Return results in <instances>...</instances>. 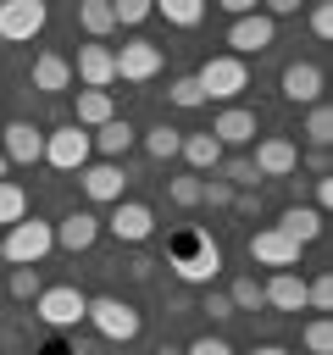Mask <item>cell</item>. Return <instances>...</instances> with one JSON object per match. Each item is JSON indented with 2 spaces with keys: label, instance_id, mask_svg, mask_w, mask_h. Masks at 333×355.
Here are the masks:
<instances>
[{
  "label": "cell",
  "instance_id": "7a4b0ae2",
  "mask_svg": "<svg viewBox=\"0 0 333 355\" xmlns=\"http://www.w3.org/2000/svg\"><path fill=\"white\" fill-rule=\"evenodd\" d=\"M50 250H56V227H50V222H39V216L11 222V227H6V239H0V255H6L11 266H39Z\"/></svg>",
  "mask_w": 333,
  "mask_h": 355
},
{
  "label": "cell",
  "instance_id": "f1b7e54d",
  "mask_svg": "<svg viewBox=\"0 0 333 355\" xmlns=\"http://www.w3.org/2000/svg\"><path fill=\"white\" fill-rule=\"evenodd\" d=\"M222 294H228L233 316H239V311H261V305H266V300H261V277H250V272H244V277H233Z\"/></svg>",
  "mask_w": 333,
  "mask_h": 355
},
{
  "label": "cell",
  "instance_id": "ffe728a7",
  "mask_svg": "<svg viewBox=\"0 0 333 355\" xmlns=\"http://www.w3.org/2000/svg\"><path fill=\"white\" fill-rule=\"evenodd\" d=\"M33 89L67 94V89H72V61H67L61 50H39V55H33Z\"/></svg>",
  "mask_w": 333,
  "mask_h": 355
},
{
  "label": "cell",
  "instance_id": "7402d4cb",
  "mask_svg": "<svg viewBox=\"0 0 333 355\" xmlns=\"http://www.w3.org/2000/svg\"><path fill=\"white\" fill-rule=\"evenodd\" d=\"M272 227H283V233H289V239H294V244L305 250V244H316V239H322V211H316V205H300V200H294V205H289V211H283V216H278Z\"/></svg>",
  "mask_w": 333,
  "mask_h": 355
},
{
  "label": "cell",
  "instance_id": "d4e9b609",
  "mask_svg": "<svg viewBox=\"0 0 333 355\" xmlns=\"http://www.w3.org/2000/svg\"><path fill=\"white\" fill-rule=\"evenodd\" d=\"M78 22H83V33H89L94 44H105V33L117 28V17H111V0H83V6H78Z\"/></svg>",
  "mask_w": 333,
  "mask_h": 355
},
{
  "label": "cell",
  "instance_id": "2e32d148",
  "mask_svg": "<svg viewBox=\"0 0 333 355\" xmlns=\"http://www.w3.org/2000/svg\"><path fill=\"white\" fill-rule=\"evenodd\" d=\"M278 89H283V100H294V105H316V100H322V67H316V61H289L283 78H278Z\"/></svg>",
  "mask_w": 333,
  "mask_h": 355
},
{
  "label": "cell",
  "instance_id": "d590c367",
  "mask_svg": "<svg viewBox=\"0 0 333 355\" xmlns=\"http://www.w3.org/2000/svg\"><path fill=\"white\" fill-rule=\"evenodd\" d=\"M39 288H44L39 283V266H11V294L17 300H39Z\"/></svg>",
  "mask_w": 333,
  "mask_h": 355
},
{
  "label": "cell",
  "instance_id": "836d02e7",
  "mask_svg": "<svg viewBox=\"0 0 333 355\" xmlns=\"http://www.w3.org/2000/svg\"><path fill=\"white\" fill-rule=\"evenodd\" d=\"M166 94H172V105H183V111H200V105H205V94H200V83H194V72H189V78H172V89H166Z\"/></svg>",
  "mask_w": 333,
  "mask_h": 355
},
{
  "label": "cell",
  "instance_id": "1f68e13d",
  "mask_svg": "<svg viewBox=\"0 0 333 355\" xmlns=\"http://www.w3.org/2000/svg\"><path fill=\"white\" fill-rule=\"evenodd\" d=\"M111 17H117V28H139L155 17V0H111Z\"/></svg>",
  "mask_w": 333,
  "mask_h": 355
},
{
  "label": "cell",
  "instance_id": "7bdbcfd3",
  "mask_svg": "<svg viewBox=\"0 0 333 355\" xmlns=\"http://www.w3.org/2000/svg\"><path fill=\"white\" fill-rule=\"evenodd\" d=\"M233 205H239L244 216H255V211H261V194H255V189H244V194H233Z\"/></svg>",
  "mask_w": 333,
  "mask_h": 355
},
{
  "label": "cell",
  "instance_id": "f546056e",
  "mask_svg": "<svg viewBox=\"0 0 333 355\" xmlns=\"http://www.w3.org/2000/svg\"><path fill=\"white\" fill-rule=\"evenodd\" d=\"M22 216H28V189L11 183V178H0V227H11Z\"/></svg>",
  "mask_w": 333,
  "mask_h": 355
},
{
  "label": "cell",
  "instance_id": "7c38bea8",
  "mask_svg": "<svg viewBox=\"0 0 333 355\" xmlns=\"http://www.w3.org/2000/svg\"><path fill=\"white\" fill-rule=\"evenodd\" d=\"M0 155H6V166L17 161V166H33V161H44V133L33 128V122H6V133H0Z\"/></svg>",
  "mask_w": 333,
  "mask_h": 355
},
{
  "label": "cell",
  "instance_id": "e0dca14e",
  "mask_svg": "<svg viewBox=\"0 0 333 355\" xmlns=\"http://www.w3.org/2000/svg\"><path fill=\"white\" fill-rule=\"evenodd\" d=\"M205 133H211L222 150H228V144H250V139H255V111H250V105H222Z\"/></svg>",
  "mask_w": 333,
  "mask_h": 355
},
{
  "label": "cell",
  "instance_id": "4316f807",
  "mask_svg": "<svg viewBox=\"0 0 333 355\" xmlns=\"http://www.w3.org/2000/svg\"><path fill=\"white\" fill-rule=\"evenodd\" d=\"M216 178H222L233 194H244V189H261V172L250 166V155H228V161L216 166Z\"/></svg>",
  "mask_w": 333,
  "mask_h": 355
},
{
  "label": "cell",
  "instance_id": "603a6c76",
  "mask_svg": "<svg viewBox=\"0 0 333 355\" xmlns=\"http://www.w3.org/2000/svg\"><path fill=\"white\" fill-rule=\"evenodd\" d=\"M111 116H117V100H111L105 89H78V116H72V122H78L83 133H94V128H105Z\"/></svg>",
  "mask_w": 333,
  "mask_h": 355
},
{
  "label": "cell",
  "instance_id": "f6af8a7d",
  "mask_svg": "<svg viewBox=\"0 0 333 355\" xmlns=\"http://www.w3.org/2000/svg\"><path fill=\"white\" fill-rule=\"evenodd\" d=\"M250 355H289V349H283V344H255Z\"/></svg>",
  "mask_w": 333,
  "mask_h": 355
},
{
  "label": "cell",
  "instance_id": "30bf717a",
  "mask_svg": "<svg viewBox=\"0 0 333 355\" xmlns=\"http://www.w3.org/2000/svg\"><path fill=\"white\" fill-rule=\"evenodd\" d=\"M272 39H278V22H272L266 11H250V17H233V22H228V44H233L239 61L272 50Z\"/></svg>",
  "mask_w": 333,
  "mask_h": 355
},
{
  "label": "cell",
  "instance_id": "ba28073f",
  "mask_svg": "<svg viewBox=\"0 0 333 355\" xmlns=\"http://www.w3.org/2000/svg\"><path fill=\"white\" fill-rule=\"evenodd\" d=\"M117 244H144L150 233H155V211L144 205V200H117V211L100 222Z\"/></svg>",
  "mask_w": 333,
  "mask_h": 355
},
{
  "label": "cell",
  "instance_id": "484cf974",
  "mask_svg": "<svg viewBox=\"0 0 333 355\" xmlns=\"http://www.w3.org/2000/svg\"><path fill=\"white\" fill-rule=\"evenodd\" d=\"M155 17H166L172 28H200L205 22V0H155Z\"/></svg>",
  "mask_w": 333,
  "mask_h": 355
},
{
  "label": "cell",
  "instance_id": "bcb514c9",
  "mask_svg": "<svg viewBox=\"0 0 333 355\" xmlns=\"http://www.w3.org/2000/svg\"><path fill=\"white\" fill-rule=\"evenodd\" d=\"M161 355H183V349H172V344H166V349H161Z\"/></svg>",
  "mask_w": 333,
  "mask_h": 355
},
{
  "label": "cell",
  "instance_id": "d6986e66",
  "mask_svg": "<svg viewBox=\"0 0 333 355\" xmlns=\"http://www.w3.org/2000/svg\"><path fill=\"white\" fill-rule=\"evenodd\" d=\"M50 227H56V244H61V250H72V255H78V250H89V244L100 239V216H94V211H67V216H61V222H50Z\"/></svg>",
  "mask_w": 333,
  "mask_h": 355
},
{
  "label": "cell",
  "instance_id": "3957f363",
  "mask_svg": "<svg viewBox=\"0 0 333 355\" xmlns=\"http://www.w3.org/2000/svg\"><path fill=\"white\" fill-rule=\"evenodd\" d=\"M83 322H89L100 338H111V344H133L139 327H144V316H139L128 300H117V294H94L89 311H83Z\"/></svg>",
  "mask_w": 333,
  "mask_h": 355
},
{
  "label": "cell",
  "instance_id": "e575fe53",
  "mask_svg": "<svg viewBox=\"0 0 333 355\" xmlns=\"http://www.w3.org/2000/svg\"><path fill=\"white\" fill-rule=\"evenodd\" d=\"M166 200H172V205H200V178H194V172L166 178Z\"/></svg>",
  "mask_w": 333,
  "mask_h": 355
},
{
  "label": "cell",
  "instance_id": "d6a6232c",
  "mask_svg": "<svg viewBox=\"0 0 333 355\" xmlns=\"http://www.w3.org/2000/svg\"><path fill=\"white\" fill-rule=\"evenodd\" d=\"M300 338H305V349H311V355H333V322H327V316L305 322V333H300Z\"/></svg>",
  "mask_w": 333,
  "mask_h": 355
},
{
  "label": "cell",
  "instance_id": "9c48e42d",
  "mask_svg": "<svg viewBox=\"0 0 333 355\" xmlns=\"http://www.w3.org/2000/svg\"><path fill=\"white\" fill-rule=\"evenodd\" d=\"M250 261L255 266H272V272H294L300 266V244L283 227H255L250 233Z\"/></svg>",
  "mask_w": 333,
  "mask_h": 355
},
{
  "label": "cell",
  "instance_id": "f35d334b",
  "mask_svg": "<svg viewBox=\"0 0 333 355\" xmlns=\"http://www.w3.org/2000/svg\"><path fill=\"white\" fill-rule=\"evenodd\" d=\"M183 355H239V349H233L228 338H216V333H205V338H194V344H189Z\"/></svg>",
  "mask_w": 333,
  "mask_h": 355
},
{
  "label": "cell",
  "instance_id": "5bb4252c",
  "mask_svg": "<svg viewBox=\"0 0 333 355\" xmlns=\"http://www.w3.org/2000/svg\"><path fill=\"white\" fill-rule=\"evenodd\" d=\"M78 183H83V194H89L94 205H117L122 189H128V172H122L117 161H89V166L78 172Z\"/></svg>",
  "mask_w": 333,
  "mask_h": 355
},
{
  "label": "cell",
  "instance_id": "8d00e7d4",
  "mask_svg": "<svg viewBox=\"0 0 333 355\" xmlns=\"http://www.w3.org/2000/svg\"><path fill=\"white\" fill-rule=\"evenodd\" d=\"M305 305H311V311H333V277H327V272H322L316 283H305Z\"/></svg>",
  "mask_w": 333,
  "mask_h": 355
},
{
  "label": "cell",
  "instance_id": "ab89813d",
  "mask_svg": "<svg viewBox=\"0 0 333 355\" xmlns=\"http://www.w3.org/2000/svg\"><path fill=\"white\" fill-rule=\"evenodd\" d=\"M200 311H205L211 322H228V316H233V305H228V294H216V288L205 294V305H200Z\"/></svg>",
  "mask_w": 333,
  "mask_h": 355
},
{
  "label": "cell",
  "instance_id": "8fae6325",
  "mask_svg": "<svg viewBox=\"0 0 333 355\" xmlns=\"http://www.w3.org/2000/svg\"><path fill=\"white\" fill-rule=\"evenodd\" d=\"M117 55V78L122 83H150L155 72H161V44H150V39H128L122 50H111Z\"/></svg>",
  "mask_w": 333,
  "mask_h": 355
},
{
  "label": "cell",
  "instance_id": "277c9868",
  "mask_svg": "<svg viewBox=\"0 0 333 355\" xmlns=\"http://www.w3.org/2000/svg\"><path fill=\"white\" fill-rule=\"evenodd\" d=\"M83 311H89V294H83V288H72V283L39 288V300H33V316H39L44 327H56V333L78 327V322H83Z\"/></svg>",
  "mask_w": 333,
  "mask_h": 355
},
{
  "label": "cell",
  "instance_id": "60d3db41",
  "mask_svg": "<svg viewBox=\"0 0 333 355\" xmlns=\"http://www.w3.org/2000/svg\"><path fill=\"white\" fill-rule=\"evenodd\" d=\"M311 33H316V39H333V11H327V6L311 11Z\"/></svg>",
  "mask_w": 333,
  "mask_h": 355
},
{
  "label": "cell",
  "instance_id": "5b68a950",
  "mask_svg": "<svg viewBox=\"0 0 333 355\" xmlns=\"http://www.w3.org/2000/svg\"><path fill=\"white\" fill-rule=\"evenodd\" d=\"M194 83H200L205 100H239V94L250 89V67H244L239 55H211V61L194 72Z\"/></svg>",
  "mask_w": 333,
  "mask_h": 355
},
{
  "label": "cell",
  "instance_id": "ee69618b",
  "mask_svg": "<svg viewBox=\"0 0 333 355\" xmlns=\"http://www.w3.org/2000/svg\"><path fill=\"white\" fill-rule=\"evenodd\" d=\"M305 166H311L316 178H327V150H311V155H305Z\"/></svg>",
  "mask_w": 333,
  "mask_h": 355
},
{
  "label": "cell",
  "instance_id": "cb8c5ba5",
  "mask_svg": "<svg viewBox=\"0 0 333 355\" xmlns=\"http://www.w3.org/2000/svg\"><path fill=\"white\" fill-rule=\"evenodd\" d=\"M178 155H183V161L194 166V178H200V172H216V166H222V144H216L211 133H183Z\"/></svg>",
  "mask_w": 333,
  "mask_h": 355
},
{
  "label": "cell",
  "instance_id": "6da1fadb",
  "mask_svg": "<svg viewBox=\"0 0 333 355\" xmlns=\"http://www.w3.org/2000/svg\"><path fill=\"white\" fill-rule=\"evenodd\" d=\"M166 266H172L183 283H211V277L222 272V244H216L211 233L189 227V233H178V239H172V250H166Z\"/></svg>",
  "mask_w": 333,
  "mask_h": 355
},
{
  "label": "cell",
  "instance_id": "9a60e30c",
  "mask_svg": "<svg viewBox=\"0 0 333 355\" xmlns=\"http://www.w3.org/2000/svg\"><path fill=\"white\" fill-rule=\"evenodd\" d=\"M72 78H83V89H105V94H111V83H117V55H111V44H83L78 61H72Z\"/></svg>",
  "mask_w": 333,
  "mask_h": 355
},
{
  "label": "cell",
  "instance_id": "74e56055",
  "mask_svg": "<svg viewBox=\"0 0 333 355\" xmlns=\"http://www.w3.org/2000/svg\"><path fill=\"white\" fill-rule=\"evenodd\" d=\"M200 205H233V189L222 178H200Z\"/></svg>",
  "mask_w": 333,
  "mask_h": 355
},
{
  "label": "cell",
  "instance_id": "7dc6e473",
  "mask_svg": "<svg viewBox=\"0 0 333 355\" xmlns=\"http://www.w3.org/2000/svg\"><path fill=\"white\" fill-rule=\"evenodd\" d=\"M0 178H6V155H0Z\"/></svg>",
  "mask_w": 333,
  "mask_h": 355
},
{
  "label": "cell",
  "instance_id": "b9f144b4",
  "mask_svg": "<svg viewBox=\"0 0 333 355\" xmlns=\"http://www.w3.org/2000/svg\"><path fill=\"white\" fill-rule=\"evenodd\" d=\"M311 200H316V211H327V205H333V183L316 178V183H311Z\"/></svg>",
  "mask_w": 333,
  "mask_h": 355
},
{
  "label": "cell",
  "instance_id": "4dcf8cb0",
  "mask_svg": "<svg viewBox=\"0 0 333 355\" xmlns=\"http://www.w3.org/2000/svg\"><path fill=\"white\" fill-rule=\"evenodd\" d=\"M305 139H311V150H327V144H333V111H327L322 100L305 111Z\"/></svg>",
  "mask_w": 333,
  "mask_h": 355
},
{
  "label": "cell",
  "instance_id": "ac0fdd59",
  "mask_svg": "<svg viewBox=\"0 0 333 355\" xmlns=\"http://www.w3.org/2000/svg\"><path fill=\"white\" fill-rule=\"evenodd\" d=\"M133 139H139V128H133L128 116H111L105 128L89 133V150H100V161H117V166H122V155L133 150Z\"/></svg>",
  "mask_w": 333,
  "mask_h": 355
},
{
  "label": "cell",
  "instance_id": "83f0119b",
  "mask_svg": "<svg viewBox=\"0 0 333 355\" xmlns=\"http://www.w3.org/2000/svg\"><path fill=\"white\" fill-rule=\"evenodd\" d=\"M178 144H183V133H178V128H166V122L144 128V155H150V161H172V155H178Z\"/></svg>",
  "mask_w": 333,
  "mask_h": 355
},
{
  "label": "cell",
  "instance_id": "8992f818",
  "mask_svg": "<svg viewBox=\"0 0 333 355\" xmlns=\"http://www.w3.org/2000/svg\"><path fill=\"white\" fill-rule=\"evenodd\" d=\"M89 133L78 128V122H61V128H50L44 133V161L56 166V172H83L89 166Z\"/></svg>",
  "mask_w": 333,
  "mask_h": 355
},
{
  "label": "cell",
  "instance_id": "52a82bcc",
  "mask_svg": "<svg viewBox=\"0 0 333 355\" xmlns=\"http://www.w3.org/2000/svg\"><path fill=\"white\" fill-rule=\"evenodd\" d=\"M44 22H50V6H44V0H0V39H6V44L39 39Z\"/></svg>",
  "mask_w": 333,
  "mask_h": 355
},
{
  "label": "cell",
  "instance_id": "4fadbf2b",
  "mask_svg": "<svg viewBox=\"0 0 333 355\" xmlns=\"http://www.w3.org/2000/svg\"><path fill=\"white\" fill-rule=\"evenodd\" d=\"M250 166H255L261 178H289V172L300 166V150H294V139H283V133H266V139H255V155H250Z\"/></svg>",
  "mask_w": 333,
  "mask_h": 355
},
{
  "label": "cell",
  "instance_id": "44dd1931",
  "mask_svg": "<svg viewBox=\"0 0 333 355\" xmlns=\"http://www.w3.org/2000/svg\"><path fill=\"white\" fill-rule=\"evenodd\" d=\"M261 300H266L272 311H305V277H300V272H272V277L261 283Z\"/></svg>",
  "mask_w": 333,
  "mask_h": 355
}]
</instances>
